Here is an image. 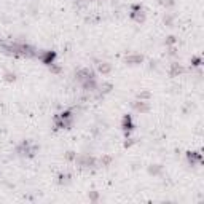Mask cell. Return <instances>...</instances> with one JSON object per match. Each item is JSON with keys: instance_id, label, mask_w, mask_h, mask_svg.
Masks as SVG:
<instances>
[{"instance_id": "6da1fadb", "label": "cell", "mask_w": 204, "mask_h": 204, "mask_svg": "<svg viewBox=\"0 0 204 204\" xmlns=\"http://www.w3.org/2000/svg\"><path fill=\"white\" fill-rule=\"evenodd\" d=\"M75 163L81 167H94L96 166V159L89 155H80V156H75Z\"/></svg>"}, {"instance_id": "7a4b0ae2", "label": "cell", "mask_w": 204, "mask_h": 204, "mask_svg": "<svg viewBox=\"0 0 204 204\" xmlns=\"http://www.w3.org/2000/svg\"><path fill=\"white\" fill-rule=\"evenodd\" d=\"M38 57H40V61L43 62V64L53 65L54 64V59H56V53H54V51H45V53L38 54Z\"/></svg>"}, {"instance_id": "3957f363", "label": "cell", "mask_w": 204, "mask_h": 204, "mask_svg": "<svg viewBox=\"0 0 204 204\" xmlns=\"http://www.w3.org/2000/svg\"><path fill=\"white\" fill-rule=\"evenodd\" d=\"M131 18L134 19L136 22H144V21H145V13H144V10L140 8L139 5H134V6H132V11H131Z\"/></svg>"}, {"instance_id": "277c9868", "label": "cell", "mask_w": 204, "mask_h": 204, "mask_svg": "<svg viewBox=\"0 0 204 204\" xmlns=\"http://www.w3.org/2000/svg\"><path fill=\"white\" fill-rule=\"evenodd\" d=\"M77 81H85V80H88V78H94V72L93 70H89V69H81V70H78L77 72Z\"/></svg>"}, {"instance_id": "5b68a950", "label": "cell", "mask_w": 204, "mask_h": 204, "mask_svg": "<svg viewBox=\"0 0 204 204\" xmlns=\"http://www.w3.org/2000/svg\"><path fill=\"white\" fill-rule=\"evenodd\" d=\"M121 128H123L124 132H129L134 129V123H132V118L131 115H124L123 116V121H121Z\"/></svg>"}, {"instance_id": "8992f818", "label": "cell", "mask_w": 204, "mask_h": 204, "mask_svg": "<svg viewBox=\"0 0 204 204\" xmlns=\"http://www.w3.org/2000/svg\"><path fill=\"white\" fill-rule=\"evenodd\" d=\"M81 86H83V89H85V91H94V89L97 88L96 80H94V78H88V80L81 81Z\"/></svg>"}, {"instance_id": "52a82bcc", "label": "cell", "mask_w": 204, "mask_h": 204, "mask_svg": "<svg viewBox=\"0 0 204 204\" xmlns=\"http://www.w3.org/2000/svg\"><path fill=\"white\" fill-rule=\"evenodd\" d=\"M144 61V57L140 56V54H132V56H128L126 59H124V62L129 65H136V64H140V62Z\"/></svg>"}, {"instance_id": "ba28073f", "label": "cell", "mask_w": 204, "mask_h": 204, "mask_svg": "<svg viewBox=\"0 0 204 204\" xmlns=\"http://www.w3.org/2000/svg\"><path fill=\"white\" fill-rule=\"evenodd\" d=\"M97 70H99L102 75H105V73H110L112 65L108 64V62H99V64H97Z\"/></svg>"}, {"instance_id": "9c48e42d", "label": "cell", "mask_w": 204, "mask_h": 204, "mask_svg": "<svg viewBox=\"0 0 204 204\" xmlns=\"http://www.w3.org/2000/svg\"><path fill=\"white\" fill-rule=\"evenodd\" d=\"M134 108L137 112H148V104L145 101H137V102H134Z\"/></svg>"}, {"instance_id": "30bf717a", "label": "cell", "mask_w": 204, "mask_h": 204, "mask_svg": "<svg viewBox=\"0 0 204 204\" xmlns=\"http://www.w3.org/2000/svg\"><path fill=\"white\" fill-rule=\"evenodd\" d=\"M183 72V67L180 64H177V62H174V64H172V67H171V77H177L179 73H182Z\"/></svg>"}, {"instance_id": "8fae6325", "label": "cell", "mask_w": 204, "mask_h": 204, "mask_svg": "<svg viewBox=\"0 0 204 204\" xmlns=\"http://www.w3.org/2000/svg\"><path fill=\"white\" fill-rule=\"evenodd\" d=\"M188 161L191 163V166H193V164L198 161V163H201L203 161V158H201V155H199V153H188Z\"/></svg>"}, {"instance_id": "7c38bea8", "label": "cell", "mask_w": 204, "mask_h": 204, "mask_svg": "<svg viewBox=\"0 0 204 204\" xmlns=\"http://www.w3.org/2000/svg\"><path fill=\"white\" fill-rule=\"evenodd\" d=\"M148 172L153 174V175H158L159 172H161V166H159V164H155V166H152L150 169H148Z\"/></svg>"}, {"instance_id": "4fadbf2b", "label": "cell", "mask_w": 204, "mask_h": 204, "mask_svg": "<svg viewBox=\"0 0 204 204\" xmlns=\"http://www.w3.org/2000/svg\"><path fill=\"white\" fill-rule=\"evenodd\" d=\"M57 179H59L61 185H62V183H69L70 182V175L69 174H59V177H57Z\"/></svg>"}, {"instance_id": "5bb4252c", "label": "cell", "mask_w": 204, "mask_h": 204, "mask_svg": "<svg viewBox=\"0 0 204 204\" xmlns=\"http://www.w3.org/2000/svg\"><path fill=\"white\" fill-rule=\"evenodd\" d=\"M110 89H112V85H110V83H104V85H101V93H102V94L110 93Z\"/></svg>"}, {"instance_id": "9a60e30c", "label": "cell", "mask_w": 204, "mask_h": 204, "mask_svg": "<svg viewBox=\"0 0 204 204\" xmlns=\"http://www.w3.org/2000/svg\"><path fill=\"white\" fill-rule=\"evenodd\" d=\"M110 163H112L110 156H104V158H101V164H102V166H108Z\"/></svg>"}, {"instance_id": "2e32d148", "label": "cell", "mask_w": 204, "mask_h": 204, "mask_svg": "<svg viewBox=\"0 0 204 204\" xmlns=\"http://www.w3.org/2000/svg\"><path fill=\"white\" fill-rule=\"evenodd\" d=\"M14 78H16V75H14V73H11V72H6V73H5V80H6V81H14Z\"/></svg>"}, {"instance_id": "e0dca14e", "label": "cell", "mask_w": 204, "mask_h": 204, "mask_svg": "<svg viewBox=\"0 0 204 204\" xmlns=\"http://www.w3.org/2000/svg\"><path fill=\"white\" fill-rule=\"evenodd\" d=\"M148 97H150V93H148V91L139 93V99H140V101H144V99H148Z\"/></svg>"}, {"instance_id": "ac0fdd59", "label": "cell", "mask_w": 204, "mask_h": 204, "mask_svg": "<svg viewBox=\"0 0 204 204\" xmlns=\"http://www.w3.org/2000/svg\"><path fill=\"white\" fill-rule=\"evenodd\" d=\"M161 5H164V6H172V5H174V0H161Z\"/></svg>"}, {"instance_id": "d6986e66", "label": "cell", "mask_w": 204, "mask_h": 204, "mask_svg": "<svg viewBox=\"0 0 204 204\" xmlns=\"http://www.w3.org/2000/svg\"><path fill=\"white\" fill-rule=\"evenodd\" d=\"M89 199H91V201H96V199H97V193H96V191H91V193H89Z\"/></svg>"}, {"instance_id": "ffe728a7", "label": "cell", "mask_w": 204, "mask_h": 204, "mask_svg": "<svg viewBox=\"0 0 204 204\" xmlns=\"http://www.w3.org/2000/svg\"><path fill=\"white\" fill-rule=\"evenodd\" d=\"M164 22H166V24H171V22H172V16H164Z\"/></svg>"}, {"instance_id": "44dd1931", "label": "cell", "mask_w": 204, "mask_h": 204, "mask_svg": "<svg viewBox=\"0 0 204 204\" xmlns=\"http://www.w3.org/2000/svg\"><path fill=\"white\" fill-rule=\"evenodd\" d=\"M67 158H69V159H73V158H75V155H73V152H69V153H67Z\"/></svg>"}, {"instance_id": "7402d4cb", "label": "cell", "mask_w": 204, "mask_h": 204, "mask_svg": "<svg viewBox=\"0 0 204 204\" xmlns=\"http://www.w3.org/2000/svg\"><path fill=\"white\" fill-rule=\"evenodd\" d=\"M174 42H175V38H174V37H169V40H167L166 43H167V45H172Z\"/></svg>"}, {"instance_id": "603a6c76", "label": "cell", "mask_w": 204, "mask_h": 204, "mask_svg": "<svg viewBox=\"0 0 204 204\" xmlns=\"http://www.w3.org/2000/svg\"><path fill=\"white\" fill-rule=\"evenodd\" d=\"M86 2H94V0H86Z\"/></svg>"}]
</instances>
